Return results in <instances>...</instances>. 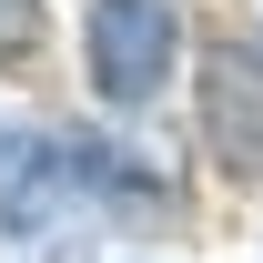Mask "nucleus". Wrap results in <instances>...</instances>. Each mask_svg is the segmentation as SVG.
<instances>
[{
  "instance_id": "nucleus-1",
  "label": "nucleus",
  "mask_w": 263,
  "mask_h": 263,
  "mask_svg": "<svg viewBox=\"0 0 263 263\" xmlns=\"http://www.w3.org/2000/svg\"><path fill=\"white\" fill-rule=\"evenodd\" d=\"M81 51H91V81L101 101H152L172 81V51H182V21H172V0H91L81 10Z\"/></svg>"
},
{
  "instance_id": "nucleus-2",
  "label": "nucleus",
  "mask_w": 263,
  "mask_h": 263,
  "mask_svg": "<svg viewBox=\"0 0 263 263\" xmlns=\"http://www.w3.org/2000/svg\"><path fill=\"white\" fill-rule=\"evenodd\" d=\"M202 132H213V152H223V172H243V182H263V51H213L202 61Z\"/></svg>"
},
{
  "instance_id": "nucleus-3",
  "label": "nucleus",
  "mask_w": 263,
  "mask_h": 263,
  "mask_svg": "<svg viewBox=\"0 0 263 263\" xmlns=\"http://www.w3.org/2000/svg\"><path fill=\"white\" fill-rule=\"evenodd\" d=\"M41 41V0H0V61H21Z\"/></svg>"
}]
</instances>
